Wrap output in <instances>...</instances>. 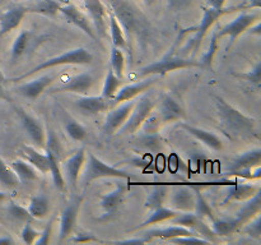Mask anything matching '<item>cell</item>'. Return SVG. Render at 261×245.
Here are the masks:
<instances>
[{
    "instance_id": "1",
    "label": "cell",
    "mask_w": 261,
    "mask_h": 245,
    "mask_svg": "<svg viewBox=\"0 0 261 245\" xmlns=\"http://www.w3.org/2000/svg\"><path fill=\"white\" fill-rule=\"evenodd\" d=\"M111 12L124 30L127 41V50L137 46L138 50H147L155 45V32L144 14L129 0H109Z\"/></svg>"
},
{
    "instance_id": "2",
    "label": "cell",
    "mask_w": 261,
    "mask_h": 245,
    "mask_svg": "<svg viewBox=\"0 0 261 245\" xmlns=\"http://www.w3.org/2000/svg\"><path fill=\"white\" fill-rule=\"evenodd\" d=\"M222 128L234 138L257 137V120L240 111L218 94H212Z\"/></svg>"
},
{
    "instance_id": "3",
    "label": "cell",
    "mask_w": 261,
    "mask_h": 245,
    "mask_svg": "<svg viewBox=\"0 0 261 245\" xmlns=\"http://www.w3.org/2000/svg\"><path fill=\"white\" fill-rule=\"evenodd\" d=\"M94 60V56L88 48L86 47H75L71 50L64 51L60 55L53 56L50 59H46L42 63L38 65L33 66L28 71L23 73L22 76L17 77V78L12 79L13 82H23L27 78H31L35 74L41 73V71H46L48 69L56 68V66H63V65H91Z\"/></svg>"
},
{
    "instance_id": "4",
    "label": "cell",
    "mask_w": 261,
    "mask_h": 245,
    "mask_svg": "<svg viewBox=\"0 0 261 245\" xmlns=\"http://www.w3.org/2000/svg\"><path fill=\"white\" fill-rule=\"evenodd\" d=\"M194 66L201 68L200 61L194 60V59L190 58H181V56L173 55V54H167L161 60L153 61V63L142 66L138 70V77H142V78L149 76L163 77L166 74L171 73V71L180 70V69L194 68Z\"/></svg>"
},
{
    "instance_id": "5",
    "label": "cell",
    "mask_w": 261,
    "mask_h": 245,
    "mask_svg": "<svg viewBox=\"0 0 261 245\" xmlns=\"http://www.w3.org/2000/svg\"><path fill=\"white\" fill-rule=\"evenodd\" d=\"M84 165H86L83 173L84 185H89L92 181L102 178H116L130 180V174L127 171L109 165L92 152L87 153V160Z\"/></svg>"
},
{
    "instance_id": "6",
    "label": "cell",
    "mask_w": 261,
    "mask_h": 245,
    "mask_svg": "<svg viewBox=\"0 0 261 245\" xmlns=\"http://www.w3.org/2000/svg\"><path fill=\"white\" fill-rule=\"evenodd\" d=\"M249 8L247 5L242 4L239 7H228V8H212V7H203V17H201L200 22L196 27H194L193 30L195 31V37L193 38V42H191V47H193L194 54L200 48L201 42H203L204 37L208 35L209 31L213 28V26L221 19L223 15L228 14V13L234 12L237 9H246Z\"/></svg>"
},
{
    "instance_id": "7",
    "label": "cell",
    "mask_w": 261,
    "mask_h": 245,
    "mask_svg": "<svg viewBox=\"0 0 261 245\" xmlns=\"http://www.w3.org/2000/svg\"><path fill=\"white\" fill-rule=\"evenodd\" d=\"M155 109V102L153 101L152 97L149 96H142L139 97L138 101H135L134 107H133V111L130 114L129 119L126 120L124 125L117 130L116 134L119 135H129V134H135L137 132H139V129L142 128L143 122L147 120V117L154 111Z\"/></svg>"
},
{
    "instance_id": "8",
    "label": "cell",
    "mask_w": 261,
    "mask_h": 245,
    "mask_svg": "<svg viewBox=\"0 0 261 245\" xmlns=\"http://www.w3.org/2000/svg\"><path fill=\"white\" fill-rule=\"evenodd\" d=\"M257 20H260L259 13L242 12L240 13V14L237 15L232 22L227 23L226 26L219 28V30L217 31V36H218L219 40L224 37H228L229 40L228 48H229L231 46L234 45L237 38H239L240 36L244 35V33H246L247 30H249L252 24H255Z\"/></svg>"
},
{
    "instance_id": "9",
    "label": "cell",
    "mask_w": 261,
    "mask_h": 245,
    "mask_svg": "<svg viewBox=\"0 0 261 245\" xmlns=\"http://www.w3.org/2000/svg\"><path fill=\"white\" fill-rule=\"evenodd\" d=\"M82 203H83V197H74L68 202L65 208L61 212L60 229H59V241L60 242L68 240L73 235V232L75 231Z\"/></svg>"
},
{
    "instance_id": "10",
    "label": "cell",
    "mask_w": 261,
    "mask_h": 245,
    "mask_svg": "<svg viewBox=\"0 0 261 245\" xmlns=\"http://www.w3.org/2000/svg\"><path fill=\"white\" fill-rule=\"evenodd\" d=\"M83 3L97 36L99 40H105L109 31V10L106 5L102 0H83Z\"/></svg>"
},
{
    "instance_id": "11",
    "label": "cell",
    "mask_w": 261,
    "mask_h": 245,
    "mask_svg": "<svg viewBox=\"0 0 261 245\" xmlns=\"http://www.w3.org/2000/svg\"><path fill=\"white\" fill-rule=\"evenodd\" d=\"M14 110L15 112H17L18 117H19V121L20 124H22L23 129L27 133L30 139L32 140L37 147H45L46 130L42 122L40 121V119H37V117H36L35 115L31 114V112L25 111V110L20 106H15L14 105Z\"/></svg>"
},
{
    "instance_id": "12",
    "label": "cell",
    "mask_w": 261,
    "mask_h": 245,
    "mask_svg": "<svg viewBox=\"0 0 261 245\" xmlns=\"http://www.w3.org/2000/svg\"><path fill=\"white\" fill-rule=\"evenodd\" d=\"M134 105V100H130V101L121 102V104L116 105V107L110 110L109 114H107L106 116V120H105L103 122V127H102V133H103L105 135L116 134L117 130H119L120 128L126 122V120L129 119Z\"/></svg>"
},
{
    "instance_id": "13",
    "label": "cell",
    "mask_w": 261,
    "mask_h": 245,
    "mask_svg": "<svg viewBox=\"0 0 261 245\" xmlns=\"http://www.w3.org/2000/svg\"><path fill=\"white\" fill-rule=\"evenodd\" d=\"M87 160V151L86 148L82 147L78 151L73 153L71 156H69L66 160L63 161L61 165V171H63V175L65 178L66 183H69L71 185V188L76 189L78 186L79 178H81L82 173H83L84 163Z\"/></svg>"
},
{
    "instance_id": "14",
    "label": "cell",
    "mask_w": 261,
    "mask_h": 245,
    "mask_svg": "<svg viewBox=\"0 0 261 245\" xmlns=\"http://www.w3.org/2000/svg\"><path fill=\"white\" fill-rule=\"evenodd\" d=\"M59 13L63 14V17L68 20L70 24H73L74 27H76L78 30H81L82 32L86 33L89 38H92L96 42H99V38L97 36L96 31H94L93 26H92L91 20L87 17L84 13H82L81 10L76 8V5L74 4H65L61 5Z\"/></svg>"
},
{
    "instance_id": "15",
    "label": "cell",
    "mask_w": 261,
    "mask_h": 245,
    "mask_svg": "<svg viewBox=\"0 0 261 245\" xmlns=\"http://www.w3.org/2000/svg\"><path fill=\"white\" fill-rule=\"evenodd\" d=\"M126 195V185L124 183H119L112 190L107 191L99 198V208H101V217L99 219H109L114 216L125 201Z\"/></svg>"
},
{
    "instance_id": "16",
    "label": "cell",
    "mask_w": 261,
    "mask_h": 245,
    "mask_svg": "<svg viewBox=\"0 0 261 245\" xmlns=\"http://www.w3.org/2000/svg\"><path fill=\"white\" fill-rule=\"evenodd\" d=\"M170 207L177 212H194L195 193L193 186L176 185L170 188Z\"/></svg>"
},
{
    "instance_id": "17",
    "label": "cell",
    "mask_w": 261,
    "mask_h": 245,
    "mask_svg": "<svg viewBox=\"0 0 261 245\" xmlns=\"http://www.w3.org/2000/svg\"><path fill=\"white\" fill-rule=\"evenodd\" d=\"M157 79H158V76H153V77L149 76V78L143 79V81L140 82L126 84V86H121L110 102H111V105H119L121 104V102L135 100L137 97H139L140 94L145 93V92H147L148 89H149L150 87L157 82Z\"/></svg>"
},
{
    "instance_id": "18",
    "label": "cell",
    "mask_w": 261,
    "mask_h": 245,
    "mask_svg": "<svg viewBox=\"0 0 261 245\" xmlns=\"http://www.w3.org/2000/svg\"><path fill=\"white\" fill-rule=\"evenodd\" d=\"M177 127L180 129H182L184 132L188 133L189 135L195 138L196 140L203 143L204 145H206L208 148L213 151H222L223 150V140L221 139L218 134H216L214 132L208 129H204V128L195 127V125H191L189 122H182L177 121Z\"/></svg>"
},
{
    "instance_id": "19",
    "label": "cell",
    "mask_w": 261,
    "mask_h": 245,
    "mask_svg": "<svg viewBox=\"0 0 261 245\" xmlns=\"http://www.w3.org/2000/svg\"><path fill=\"white\" fill-rule=\"evenodd\" d=\"M74 106L84 116H94V115L107 111L111 104H110L109 100L102 96L78 94V97L74 100Z\"/></svg>"
},
{
    "instance_id": "20",
    "label": "cell",
    "mask_w": 261,
    "mask_h": 245,
    "mask_svg": "<svg viewBox=\"0 0 261 245\" xmlns=\"http://www.w3.org/2000/svg\"><path fill=\"white\" fill-rule=\"evenodd\" d=\"M54 82H55L54 74H43V76L32 79V81H23V83L19 84L15 88V91L24 99L37 100Z\"/></svg>"
},
{
    "instance_id": "21",
    "label": "cell",
    "mask_w": 261,
    "mask_h": 245,
    "mask_svg": "<svg viewBox=\"0 0 261 245\" xmlns=\"http://www.w3.org/2000/svg\"><path fill=\"white\" fill-rule=\"evenodd\" d=\"M94 86V77L89 71L73 76L65 83L54 89V92H69L74 94H88Z\"/></svg>"
},
{
    "instance_id": "22",
    "label": "cell",
    "mask_w": 261,
    "mask_h": 245,
    "mask_svg": "<svg viewBox=\"0 0 261 245\" xmlns=\"http://www.w3.org/2000/svg\"><path fill=\"white\" fill-rule=\"evenodd\" d=\"M158 115H160L163 124L177 122L185 117V112H184V109L181 107V105L168 93H163L162 97H161Z\"/></svg>"
},
{
    "instance_id": "23",
    "label": "cell",
    "mask_w": 261,
    "mask_h": 245,
    "mask_svg": "<svg viewBox=\"0 0 261 245\" xmlns=\"http://www.w3.org/2000/svg\"><path fill=\"white\" fill-rule=\"evenodd\" d=\"M28 13V7L25 5H14L9 8L4 14L0 17V36H5L12 31L17 30L22 20Z\"/></svg>"
},
{
    "instance_id": "24",
    "label": "cell",
    "mask_w": 261,
    "mask_h": 245,
    "mask_svg": "<svg viewBox=\"0 0 261 245\" xmlns=\"http://www.w3.org/2000/svg\"><path fill=\"white\" fill-rule=\"evenodd\" d=\"M261 162V150L259 147L252 148V150L246 151L242 155H240L239 157L234 158L231 162V165L228 166V171L227 174L232 175L234 173H239V171L244 170H250V168H255L257 166H260Z\"/></svg>"
},
{
    "instance_id": "25",
    "label": "cell",
    "mask_w": 261,
    "mask_h": 245,
    "mask_svg": "<svg viewBox=\"0 0 261 245\" xmlns=\"http://www.w3.org/2000/svg\"><path fill=\"white\" fill-rule=\"evenodd\" d=\"M259 190V186L251 185V184H233L228 188V191L222 201L221 206H227L232 202H245Z\"/></svg>"
},
{
    "instance_id": "26",
    "label": "cell",
    "mask_w": 261,
    "mask_h": 245,
    "mask_svg": "<svg viewBox=\"0 0 261 245\" xmlns=\"http://www.w3.org/2000/svg\"><path fill=\"white\" fill-rule=\"evenodd\" d=\"M10 167H12V170L17 175L19 183L31 184L33 181H37L38 178H40V171L35 166L31 165L28 161L17 158V160L10 162Z\"/></svg>"
},
{
    "instance_id": "27",
    "label": "cell",
    "mask_w": 261,
    "mask_h": 245,
    "mask_svg": "<svg viewBox=\"0 0 261 245\" xmlns=\"http://www.w3.org/2000/svg\"><path fill=\"white\" fill-rule=\"evenodd\" d=\"M212 230L214 231V234L218 237H226L229 235L234 234L236 231L241 230L242 224L240 222V219L234 217H223V218H219V217H214L212 219Z\"/></svg>"
},
{
    "instance_id": "28",
    "label": "cell",
    "mask_w": 261,
    "mask_h": 245,
    "mask_svg": "<svg viewBox=\"0 0 261 245\" xmlns=\"http://www.w3.org/2000/svg\"><path fill=\"white\" fill-rule=\"evenodd\" d=\"M196 234L193 230L186 229L184 226H178V225H173V226H167L163 227V229H149L145 230L143 234L144 236L152 239H163V240H170L173 239L176 236H182V235H193Z\"/></svg>"
},
{
    "instance_id": "29",
    "label": "cell",
    "mask_w": 261,
    "mask_h": 245,
    "mask_svg": "<svg viewBox=\"0 0 261 245\" xmlns=\"http://www.w3.org/2000/svg\"><path fill=\"white\" fill-rule=\"evenodd\" d=\"M28 212L33 219H43L48 216L51 209L50 198L46 194L38 193L30 199L27 206Z\"/></svg>"
},
{
    "instance_id": "30",
    "label": "cell",
    "mask_w": 261,
    "mask_h": 245,
    "mask_svg": "<svg viewBox=\"0 0 261 245\" xmlns=\"http://www.w3.org/2000/svg\"><path fill=\"white\" fill-rule=\"evenodd\" d=\"M33 40V32L31 30H22L14 38L10 47V60L15 63L28 51Z\"/></svg>"
},
{
    "instance_id": "31",
    "label": "cell",
    "mask_w": 261,
    "mask_h": 245,
    "mask_svg": "<svg viewBox=\"0 0 261 245\" xmlns=\"http://www.w3.org/2000/svg\"><path fill=\"white\" fill-rule=\"evenodd\" d=\"M20 150H22V153L27 158L28 162L35 166L40 171V174L45 175V174L48 173V157L46 152H40L36 147L28 144H23Z\"/></svg>"
},
{
    "instance_id": "32",
    "label": "cell",
    "mask_w": 261,
    "mask_h": 245,
    "mask_svg": "<svg viewBox=\"0 0 261 245\" xmlns=\"http://www.w3.org/2000/svg\"><path fill=\"white\" fill-rule=\"evenodd\" d=\"M246 203L236 212V217L240 219L242 225L246 224L251 218H254L256 214L261 212V191H256L251 198L245 201Z\"/></svg>"
},
{
    "instance_id": "33",
    "label": "cell",
    "mask_w": 261,
    "mask_h": 245,
    "mask_svg": "<svg viewBox=\"0 0 261 245\" xmlns=\"http://www.w3.org/2000/svg\"><path fill=\"white\" fill-rule=\"evenodd\" d=\"M168 194H170V186L163 185V184H158V185L152 186L149 193H148L147 198H145V208L149 209V211H153V209L165 206L166 201L168 198Z\"/></svg>"
},
{
    "instance_id": "34",
    "label": "cell",
    "mask_w": 261,
    "mask_h": 245,
    "mask_svg": "<svg viewBox=\"0 0 261 245\" xmlns=\"http://www.w3.org/2000/svg\"><path fill=\"white\" fill-rule=\"evenodd\" d=\"M177 213L178 212L175 211V209H172L171 207L162 206L160 207V208H155L153 209V211H150V213L148 214L147 219H145L140 226H138L135 230H142V229H145V227L152 226V225H157V224H162V222H166V221H170V219L173 218Z\"/></svg>"
},
{
    "instance_id": "35",
    "label": "cell",
    "mask_w": 261,
    "mask_h": 245,
    "mask_svg": "<svg viewBox=\"0 0 261 245\" xmlns=\"http://www.w3.org/2000/svg\"><path fill=\"white\" fill-rule=\"evenodd\" d=\"M109 30L110 33H111L112 46H116V47L121 48L122 51L127 50L126 36H125L124 30H122L121 24L117 20L116 15L111 10H109Z\"/></svg>"
},
{
    "instance_id": "36",
    "label": "cell",
    "mask_w": 261,
    "mask_h": 245,
    "mask_svg": "<svg viewBox=\"0 0 261 245\" xmlns=\"http://www.w3.org/2000/svg\"><path fill=\"white\" fill-rule=\"evenodd\" d=\"M46 155L48 157V174L51 175L54 185L56 189L64 191L66 189V181L63 175V171H61L60 157L51 152H46Z\"/></svg>"
},
{
    "instance_id": "37",
    "label": "cell",
    "mask_w": 261,
    "mask_h": 245,
    "mask_svg": "<svg viewBox=\"0 0 261 245\" xmlns=\"http://www.w3.org/2000/svg\"><path fill=\"white\" fill-rule=\"evenodd\" d=\"M61 4L58 0H36L33 4L28 7V13L45 15V17H56Z\"/></svg>"
},
{
    "instance_id": "38",
    "label": "cell",
    "mask_w": 261,
    "mask_h": 245,
    "mask_svg": "<svg viewBox=\"0 0 261 245\" xmlns=\"http://www.w3.org/2000/svg\"><path fill=\"white\" fill-rule=\"evenodd\" d=\"M64 129L74 142H84L88 137V132H87L86 128L78 120L71 116H68L64 120Z\"/></svg>"
},
{
    "instance_id": "39",
    "label": "cell",
    "mask_w": 261,
    "mask_h": 245,
    "mask_svg": "<svg viewBox=\"0 0 261 245\" xmlns=\"http://www.w3.org/2000/svg\"><path fill=\"white\" fill-rule=\"evenodd\" d=\"M194 193H195V208H194V213L198 217L203 219H212L216 217L213 209H212L211 204L208 203V201L205 199V197L203 195V193L200 191V189L196 188V186H193Z\"/></svg>"
},
{
    "instance_id": "40",
    "label": "cell",
    "mask_w": 261,
    "mask_h": 245,
    "mask_svg": "<svg viewBox=\"0 0 261 245\" xmlns=\"http://www.w3.org/2000/svg\"><path fill=\"white\" fill-rule=\"evenodd\" d=\"M121 86H122L121 78H119V77L114 73V70H112L111 68H109V70H107V74H106V78H105V82H103V87H102L101 96L105 97L106 100H109V101H111L112 97L116 94V92L119 91V88ZM110 104H111V102H110Z\"/></svg>"
},
{
    "instance_id": "41",
    "label": "cell",
    "mask_w": 261,
    "mask_h": 245,
    "mask_svg": "<svg viewBox=\"0 0 261 245\" xmlns=\"http://www.w3.org/2000/svg\"><path fill=\"white\" fill-rule=\"evenodd\" d=\"M19 184V180L10 167V165H7V162L0 156V185L7 189H14Z\"/></svg>"
},
{
    "instance_id": "42",
    "label": "cell",
    "mask_w": 261,
    "mask_h": 245,
    "mask_svg": "<svg viewBox=\"0 0 261 245\" xmlns=\"http://www.w3.org/2000/svg\"><path fill=\"white\" fill-rule=\"evenodd\" d=\"M110 63H111V66H110V68L114 70V73L116 74L119 78H124L126 59H125L124 51H122L121 48L116 47V46H112L111 54H110Z\"/></svg>"
},
{
    "instance_id": "43",
    "label": "cell",
    "mask_w": 261,
    "mask_h": 245,
    "mask_svg": "<svg viewBox=\"0 0 261 245\" xmlns=\"http://www.w3.org/2000/svg\"><path fill=\"white\" fill-rule=\"evenodd\" d=\"M218 50H219V38H218V36H217V31H213L208 48H206V51L203 54V56H201L200 60H199L201 64V68L211 69V70H213L214 56H216L217 51Z\"/></svg>"
},
{
    "instance_id": "44",
    "label": "cell",
    "mask_w": 261,
    "mask_h": 245,
    "mask_svg": "<svg viewBox=\"0 0 261 245\" xmlns=\"http://www.w3.org/2000/svg\"><path fill=\"white\" fill-rule=\"evenodd\" d=\"M7 212L14 221L24 222L25 224V222H31L33 219L32 216L30 214V212H28L27 207L22 206V204L17 203V202L10 201L9 203H8Z\"/></svg>"
},
{
    "instance_id": "45",
    "label": "cell",
    "mask_w": 261,
    "mask_h": 245,
    "mask_svg": "<svg viewBox=\"0 0 261 245\" xmlns=\"http://www.w3.org/2000/svg\"><path fill=\"white\" fill-rule=\"evenodd\" d=\"M43 148H45L46 152L54 153V155H56L60 158L64 152L63 143L60 142V139H59L58 135L55 134L54 130H47V132H46V142H45V147Z\"/></svg>"
},
{
    "instance_id": "46",
    "label": "cell",
    "mask_w": 261,
    "mask_h": 245,
    "mask_svg": "<svg viewBox=\"0 0 261 245\" xmlns=\"http://www.w3.org/2000/svg\"><path fill=\"white\" fill-rule=\"evenodd\" d=\"M242 232L247 236L252 237L255 240L261 239V217L260 213L256 214L254 218L247 221L246 224L242 225Z\"/></svg>"
},
{
    "instance_id": "47",
    "label": "cell",
    "mask_w": 261,
    "mask_h": 245,
    "mask_svg": "<svg viewBox=\"0 0 261 245\" xmlns=\"http://www.w3.org/2000/svg\"><path fill=\"white\" fill-rule=\"evenodd\" d=\"M162 120H161L158 112L153 111L149 116L147 117L144 122H143L142 128L139 130H142V133H149V134H154V133H158L161 125H162Z\"/></svg>"
},
{
    "instance_id": "48",
    "label": "cell",
    "mask_w": 261,
    "mask_h": 245,
    "mask_svg": "<svg viewBox=\"0 0 261 245\" xmlns=\"http://www.w3.org/2000/svg\"><path fill=\"white\" fill-rule=\"evenodd\" d=\"M38 236H40V231H37L30 222H25L24 226L22 227V231H20L22 241L27 245H32L35 244Z\"/></svg>"
},
{
    "instance_id": "49",
    "label": "cell",
    "mask_w": 261,
    "mask_h": 245,
    "mask_svg": "<svg viewBox=\"0 0 261 245\" xmlns=\"http://www.w3.org/2000/svg\"><path fill=\"white\" fill-rule=\"evenodd\" d=\"M70 242H78V244H92V242H103L94 234L88 231H78L75 235H71L68 239Z\"/></svg>"
},
{
    "instance_id": "50",
    "label": "cell",
    "mask_w": 261,
    "mask_h": 245,
    "mask_svg": "<svg viewBox=\"0 0 261 245\" xmlns=\"http://www.w3.org/2000/svg\"><path fill=\"white\" fill-rule=\"evenodd\" d=\"M240 78L245 79L246 82H249V83L254 84V86H260V81H261V64L260 61H257L256 64H255L254 66H252L251 69H250L249 71H246V73L244 74H239Z\"/></svg>"
},
{
    "instance_id": "51",
    "label": "cell",
    "mask_w": 261,
    "mask_h": 245,
    "mask_svg": "<svg viewBox=\"0 0 261 245\" xmlns=\"http://www.w3.org/2000/svg\"><path fill=\"white\" fill-rule=\"evenodd\" d=\"M138 143L144 148H149V150H158V148L161 147L162 140H161V138L158 137L157 133H154V134L143 133V135L140 137V139L138 140Z\"/></svg>"
},
{
    "instance_id": "52",
    "label": "cell",
    "mask_w": 261,
    "mask_h": 245,
    "mask_svg": "<svg viewBox=\"0 0 261 245\" xmlns=\"http://www.w3.org/2000/svg\"><path fill=\"white\" fill-rule=\"evenodd\" d=\"M167 241L173 242V244H211L208 240L199 236L198 234L193 235H182V236H176L173 239L167 240Z\"/></svg>"
},
{
    "instance_id": "53",
    "label": "cell",
    "mask_w": 261,
    "mask_h": 245,
    "mask_svg": "<svg viewBox=\"0 0 261 245\" xmlns=\"http://www.w3.org/2000/svg\"><path fill=\"white\" fill-rule=\"evenodd\" d=\"M53 229H54V219H50L47 224V226L43 229V231L40 232V236L37 237L35 244L42 245V244H48L51 241V236H53Z\"/></svg>"
},
{
    "instance_id": "54",
    "label": "cell",
    "mask_w": 261,
    "mask_h": 245,
    "mask_svg": "<svg viewBox=\"0 0 261 245\" xmlns=\"http://www.w3.org/2000/svg\"><path fill=\"white\" fill-rule=\"evenodd\" d=\"M193 4V0H167V8L171 12H184Z\"/></svg>"
},
{
    "instance_id": "55",
    "label": "cell",
    "mask_w": 261,
    "mask_h": 245,
    "mask_svg": "<svg viewBox=\"0 0 261 245\" xmlns=\"http://www.w3.org/2000/svg\"><path fill=\"white\" fill-rule=\"evenodd\" d=\"M152 240L149 237L144 236V235H139L134 237H129V239H122V240H111V241H107L110 244H145V242H150Z\"/></svg>"
},
{
    "instance_id": "56",
    "label": "cell",
    "mask_w": 261,
    "mask_h": 245,
    "mask_svg": "<svg viewBox=\"0 0 261 245\" xmlns=\"http://www.w3.org/2000/svg\"><path fill=\"white\" fill-rule=\"evenodd\" d=\"M227 0H206V5L212 8H224Z\"/></svg>"
},
{
    "instance_id": "57",
    "label": "cell",
    "mask_w": 261,
    "mask_h": 245,
    "mask_svg": "<svg viewBox=\"0 0 261 245\" xmlns=\"http://www.w3.org/2000/svg\"><path fill=\"white\" fill-rule=\"evenodd\" d=\"M14 239L12 237V235L4 234L0 236V245H12L14 244Z\"/></svg>"
},
{
    "instance_id": "58",
    "label": "cell",
    "mask_w": 261,
    "mask_h": 245,
    "mask_svg": "<svg viewBox=\"0 0 261 245\" xmlns=\"http://www.w3.org/2000/svg\"><path fill=\"white\" fill-rule=\"evenodd\" d=\"M4 82H5V77H4V74H3L2 69H0V99H5Z\"/></svg>"
},
{
    "instance_id": "59",
    "label": "cell",
    "mask_w": 261,
    "mask_h": 245,
    "mask_svg": "<svg viewBox=\"0 0 261 245\" xmlns=\"http://www.w3.org/2000/svg\"><path fill=\"white\" fill-rule=\"evenodd\" d=\"M250 2V8H257L259 9L261 5V0H249Z\"/></svg>"
},
{
    "instance_id": "60",
    "label": "cell",
    "mask_w": 261,
    "mask_h": 245,
    "mask_svg": "<svg viewBox=\"0 0 261 245\" xmlns=\"http://www.w3.org/2000/svg\"><path fill=\"white\" fill-rule=\"evenodd\" d=\"M8 199H9V195H8V193H5V191H0V203L8 201Z\"/></svg>"
},
{
    "instance_id": "61",
    "label": "cell",
    "mask_w": 261,
    "mask_h": 245,
    "mask_svg": "<svg viewBox=\"0 0 261 245\" xmlns=\"http://www.w3.org/2000/svg\"><path fill=\"white\" fill-rule=\"evenodd\" d=\"M143 2H144V4L147 5V7H150V5H152L155 0H143Z\"/></svg>"
},
{
    "instance_id": "62",
    "label": "cell",
    "mask_w": 261,
    "mask_h": 245,
    "mask_svg": "<svg viewBox=\"0 0 261 245\" xmlns=\"http://www.w3.org/2000/svg\"><path fill=\"white\" fill-rule=\"evenodd\" d=\"M3 2H4V0H0V5H2V4H3Z\"/></svg>"
}]
</instances>
